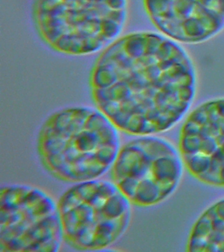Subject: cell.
Returning <instances> with one entry per match:
<instances>
[{"instance_id": "6da1fadb", "label": "cell", "mask_w": 224, "mask_h": 252, "mask_svg": "<svg viewBox=\"0 0 224 252\" xmlns=\"http://www.w3.org/2000/svg\"><path fill=\"white\" fill-rule=\"evenodd\" d=\"M92 99L117 126L130 135L172 129L184 118L196 94L193 61L175 40L154 32L116 39L96 61Z\"/></svg>"}, {"instance_id": "7a4b0ae2", "label": "cell", "mask_w": 224, "mask_h": 252, "mask_svg": "<svg viewBox=\"0 0 224 252\" xmlns=\"http://www.w3.org/2000/svg\"><path fill=\"white\" fill-rule=\"evenodd\" d=\"M118 128L99 109L65 108L49 116L37 139L39 159L59 181L81 183L101 177L120 151Z\"/></svg>"}, {"instance_id": "3957f363", "label": "cell", "mask_w": 224, "mask_h": 252, "mask_svg": "<svg viewBox=\"0 0 224 252\" xmlns=\"http://www.w3.org/2000/svg\"><path fill=\"white\" fill-rule=\"evenodd\" d=\"M32 17L44 43L83 56L113 43L127 20V0H32Z\"/></svg>"}, {"instance_id": "277c9868", "label": "cell", "mask_w": 224, "mask_h": 252, "mask_svg": "<svg viewBox=\"0 0 224 252\" xmlns=\"http://www.w3.org/2000/svg\"><path fill=\"white\" fill-rule=\"evenodd\" d=\"M64 240L78 251H102L119 240L130 226L131 202L114 182L76 183L58 201Z\"/></svg>"}, {"instance_id": "5b68a950", "label": "cell", "mask_w": 224, "mask_h": 252, "mask_svg": "<svg viewBox=\"0 0 224 252\" xmlns=\"http://www.w3.org/2000/svg\"><path fill=\"white\" fill-rule=\"evenodd\" d=\"M184 163L165 138L145 135L120 148L111 179L131 204L152 207L167 200L181 183Z\"/></svg>"}, {"instance_id": "8992f818", "label": "cell", "mask_w": 224, "mask_h": 252, "mask_svg": "<svg viewBox=\"0 0 224 252\" xmlns=\"http://www.w3.org/2000/svg\"><path fill=\"white\" fill-rule=\"evenodd\" d=\"M63 228L58 203L42 189L12 184L0 192V252H59Z\"/></svg>"}, {"instance_id": "52a82bcc", "label": "cell", "mask_w": 224, "mask_h": 252, "mask_svg": "<svg viewBox=\"0 0 224 252\" xmlns=\"http://www.w3.org/2000/svg\"><path fill=\"white\" fill-rule=\"evenodd\" d=\"M179 151L193 177L224 188V98L201 103L181 128Z\"/></svg>"}, {"instance_id": "ba28073f", "label": "cell", "mask_w": 224, "mask_h": 252, "mask_svg": "<svg viewBox=\"0 0 224 252\" xmlns=\"http://www.w3.org/2000/svg\"><path fill=\"white\" fill-rule=\"evenodd\" d=\"M162 34L177 42L200 43L224 28V0H144Z\"/></svg>"}, {"instance_id": "9c48e42d", "label": "cell", "mask_w": 224, "mask_h": 252, "mask_svg": "<svg viewBox=\"0 0 224 252\" xmlns=\"http://www.w3.org/2000/svg\"><path fill=\"white\" fill-rule=\"evenodd\" d=\"M188 252H224V199L211 205L194 222Z\"/></svg>"}]
</instances>
